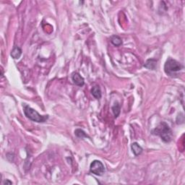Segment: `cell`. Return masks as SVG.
<instances>
[{"mask_svg": "<svg viewBox=\"0 0 185 185\" xmlns=\"http://www.w3.org/2000/svg\"><path fill=\"white\" fill-rule=\"evenodd\" d=\"M153 134L159 135L165 143H169L172 140L173 134L171 128L166 122H161L157 127L152 131Z\"/></svg>", "mask_w": 185, "mask_h": 185, "instance_id": "1", "label": "cell"}, {"mask_svg": "<svg viewBox=\"0 0 185 185\" xmlns=\"http://www.w3.org/2000/svg\"><path fill=\"white\" fill-rule=\"evenodd\" d=\"M183 66L181 63L177 62L175 59L168 58L165 63L164 71L166 75L169 76H174L177 75V72L182 69Z\"/></svg>", "mask_w": 185, "mask_h": 185, "instance_id": "2", "label": "cell"}, {"mask_svg": "<svg viewBox=\"0 0 185 185\" xmlns=\"http://www.w3.org/2000/svg\"><path fill=\"white\" fill-rule=\"evenodd\" d=\"M24 114L29 119L32 120V121L39 122V123H43L45 122L48 119V115H41L39 114V112L33 109L30 108L28 106L26 105L24 106Z\"/></svg>", "mask_w": 185, "mask_h": 185, "instance_id": "3", "label": "cell"}, {"mask_svg": "<svg viewBox=\"0 0 185 185\" xmlns=\"http://www.w3.org/2000/svg\"><path fill=\"white\" fill-rule=\"evenodd\" d=\"M90 171L91 173L97 176H102L105 171V168H104L103 164L98 160H95L91 163V166H90Z\"/></svg>", "mask_w": 185, "mask_h": 185, "instance_id": "4", "label": "cell"}, {"mask_svg": "<svg viewBox=\"0 0 185 185\" xmlns=\"http://www.w3.org/2000/svg\"><path fill=\"white\" fill-rule=\"evenodd\" d=\"M72 80L76 85L79 86V87H82L85 84V81H84V78L78 72H74L72 75Z\"/></svg>", "mask_w": 185, "mask_h": 185, "instance_id": "5", "label": "cell"}, {"mask_svg": "<svg viewBox=\"0 0 185 185\" xmlns=\"http://www.w3.org/2000/svg\"><path fill=\"white\" fill-rule=\"evenodd\" d=\"M156 65H157V60L154 59H149L145 62L144 67L148 69L154 70L156 69Z\"/></svg>", "mask_w": 185, "mask_h": 185, "instance_id": "6", "label": "cell"}, {"mask_svg": "<svg viewBox=\"0 0 185 185\" xmlns=\"http://www.w3.org/2000/svg\"><path fill=\"white\" fill-rule=\"evenodd\" d=\"M131 148H132V153H133L134 155L135 156L140 155L142 152H143V148L137 143H132V145H131Z\"/></svg>", "mask_w": 185, "mask_h": 185, "instance_id": "7", "label": "cell"}, {"mask_svg": "<svg viewBox=\"0 0 185 185\" xmlns=\"http://www.w3.org/2000/svg\"><path fill=\"white\" fill-rule=\"evenodd\" d=\"M21 54H22V50H21L20 48L17 47V46H15V47L12 49L11 54H10L11 57L15 59H18L20 57Z\"/></svg>", "mask_w": 185, "mask_h": 185, "instance_id": "8", "label": "cell"}, {"mask_svg": "<svg viewBox=\"0 0 185 185\" xmlns=\"http://www.w3.org/2000/svg\"><path fill=\"white\" fill-rule=\"evenodd\" d=\"M91 93L97 99H100L101 98V91L99 86L96 85L93 87V88L91 89Z\"/></svg>", "mask_w": 185, "mask_h": 185, "instance_id": "9", "label": "cell"}, {"mask_svg": "<svg viewBox=\"0 0 185 185\" xmlns=\"http://www.w3.org/2000/svg\"><path fill=\"white\" fill-rule=\"evenodd\" d=\"M111 42L115 46H119L122 44V41L121 38L118 35H113L111 38Z\"/></svg>", "mask_w": 185, "mask_h": 185, "instance_id": "10", "label": "cell"}, {"mask_svg": "<svg viewBox=\"0 0 185 185\" xmlns=\"http://www.w3.org/2000/svg\"><path fill=\"white\" fill-rule=\"evenodd\" d=\"M112 111H113V113H114L115 117H117L120 114V105L119 104L118 102L115 103L114 105L113 106Z\"/></svg>", "mask_w": 185, "mask_h": 185, "instance_id": "11", "label": "cell"}, {"mask_svg": "<svg viewBox=\"0 0 185 185\" xmlns=\"http://www.w3.org/2000/svg\"><path fill=\"white\" fill-rule=\"evenodd\" d=\"M75 134L77 137H78L80 138L88 137V136L87 135V134H86L83 130H80V129H77V130L75 131Z\"/></svg>", "mask_w": 185, "mask_h": 185, "instance_id": "12", "label": "cell"}, {"mask_svg": "<svg viewBox=\"0 0 185 185\" xmlns=\"http://www.w3.org/2000/svg\"><path fill=\"white\" fill-rule=\"evenodd\" d=\"M4 184H12V181H8V180H6V181H4Z\"/></svg>", "mask_w": 185, "mask_h": 185, "instance_id": "13", "label": "cell"}]
</instances>
